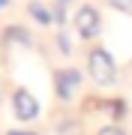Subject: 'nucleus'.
I'll return each mask as SVG.
<instances>
[{
    "label": "nucleus",
    "mask_w": 132,
    "mask_h": 135,
    "mask_svg": "<svg viewBox=\"0 0 132 135\" xmlns=\"http://www.w3.org/2000/svg\"><path fill=\"white\" fill-rule=\"evenodd\" d=\"M27 12H30V18H33V21H39V24H45V27H48V24H54L51 9H48V6H42L39 0H33V3H30V6H27Z\"/></svg>",
    "instance_id": "6"
},
{
    "label": "nucleus",
    "mask_w": 132,
    "mask_h": 135,
    "mask_svg": "<svg viewBox=\"0 0 132 135\" xmlns=\"http://www.w3.org/2000/svg\"><path fill=\"white\" fill-rule=\"evenodd\" d=\"M57 45H60V51H63V54L72 51V45H69V33H63V30H60V33H57Z\"/></svg>",
    "instance_id": "10"
},
{
    "label": "nucleus",
    "mask_w": 132,
    "mask_h": 135,
    "mask_svg": "<svg viewBox=\"0 0 132 135\" xmlns=\"http://www.w3.org/2000/svg\"><path fill=\"white\" fill-rule=\"evenodd\" d=\"M96 135H126V132H123V126H120V123H108V126H102Z\"/></svg>",
    "instance_id": "9"
},
{
    "label": "nucleus",
    "mask_w": 132,
    "mask_h": 135,
    "mask_svg": "<svg viewBox=\"0 0 132 135\" xmlns=\"http://www.w3.org/2000/svg\"><path fill=\"white\" fill-rule=\"evenodd\" d=\"M108 6H111V9H117V12L132 15V0H108Z\"/></svg>",
    "instance_id": "8"
},
{
    "label": "nucleus",
    "mask_w": 132,
    "mask_h": 135,
    "mask_svg": "<svg viewBox=\"0 0 132 135\" xmlns=\"http://www.w3.org/2000/svg\"><path fill=\"white\" fill-rule=\"evenodd\" d=\"M87 72H90V78H93V84L111 87L114 81H117V63H114V57H111L105 48H93V51L87 54Z\"/></svg>",
    "instance_id": "1"
},
{
    "label": "nucleus",
    "mask_w": 132,
    "mask_h": 135,
    "mask_svg": "<svg viewBox=\"0 0 132 135\" xmlns=\"http://www.w3.org/2000/svg\"><path fill=\"white\" fill-rule=\"evenodd\" d=\"M99 108L111 114V123H117V120H123V117H126V102H123V99H108V102H99Z\"/></svg>",
    "instance_id": "7"
},
{
    "label": "nucleus",
    "mask_w": 132,
    "mask_h": 135,
    "mask_svg": "<svg viewBox=\"0 0 132 135\" xmlns=\"http://www.w3.org/2000/svg\"><path fill=\"white\" fill-rule=\"evenodd\" d=\"M6 135H39V132H24V129H9Z\"/></svg>",
    "instance_id": "11"
},
{
    "label": "nucleus",
    "mask_w": 132,
    "mask_h": 135,
    "mask_svg": "<svg viewBox=\"0 0 132 135\" xmlns=\"http://www.w3.org/2000/svg\"><path fill=\"white\" fill-rule=\"evenodd\" d=\"M12 45H18V48H30V45H33V36H30L24 27L9 24V27L3 30V48H12Z\"/></svg>",
    "instance_id": "5"
},
{
    "label": "nucleus",
    "mask_w": 132,
    "mask_h": 135,
    "mask_svg": "<svg viewBox=\"0 0 132 135\" xmlns=\"http://www.w3.org/2000/svg\"><path fill=\"white\" fill-rule=\"evenodd\" d=\"M12 111H15V117H18V120L30 123V120H36V117H39V99H36L30 90L18 87V90L12 93Z\"/></svg>",
    "instance_id": "4"
},
{
    "label": "nucleus",
    "mask_w": 132,
    "mask_h": 135,
    "mask_svg": "<svg viewBox=\"0 0 132 135\" xmlns=\"http://www.w3.org/2000/svg\"><path fill=\"white\" fill-rule=\"evenodd\" d=\"M63 3H69V0H63Z\"/></svg>",
    "instance_id": "13"
},
{
    "label": "nucleus",
    "mask_w": 132,
    "mask_h": 135,
    "mask_svg": "<svg viewBox=\"0 0 132 135\" xmlns=\"http://www.w3.org/2000/svg\"><path fill=\"white\" fill-rule=\"evenodd\" d=\"M81 90V72L75 66H63L54 72V93H57V99H75V93Z\"/></svg>",
    "instance_id": "2"
},
{
    "label": "nucleus",
    "mask_w": 132,
    "mask_h": 135,
    "mask_svg": "<svg viewBox=\"0 0 132 135\" xmlns=\"http://www.w3.org/2000/svg\"><path fill=\"white\" fill-rule=\"evenodd\" d=\"M99 30H102V18H99V12L93 9V6L75 9V33H78L84 42H93V39L99 36Z\"/></svg>",
    "instance_id": "3"
},
{
    "label": "nucleus",
    "mask_w": 132,
    "mask_h": 135,
    "mask_svg": "<svg viewBox=\"0 0 132 135\" xmlns=\"http://www.w3.org/2000/svg\"><path fill=\"white\" fill-rule=\"evenodd\" d=\"M6 3H9V0H0V9H3V6H6Z\"/></svg>",
    "instance_id": "12"
}]
</instances>
